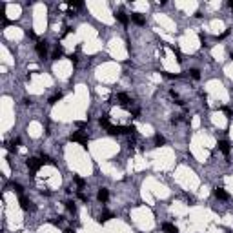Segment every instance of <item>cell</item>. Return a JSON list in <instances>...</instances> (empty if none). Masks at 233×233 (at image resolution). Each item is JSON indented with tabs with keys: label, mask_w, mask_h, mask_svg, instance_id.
Segmentation results:
<instances>
[{
	"label": "cell",
	"mask_w": 233,
	"mask_h": 233,
	"mask_svg": "<svg viewBox=\"0 0 233 233\" xmlns=\"http://www.w3.org/2000/svg\"><path fill=\"white\" fill-rule=\"evenodd\" d=\"M27 166H29L33 171H37L40 166H42V160H39V158H29V160H27Z\"/></svg>",
	"instance_id": "1"
},
{
	"label": "cell",
	"mask_w": 233,
	"mask_h": 233,
	"mask_svg": "<svg viewBox=\"0 0 233 233\" xmlns=\"http://www.w3.org/2000/svg\"><path fill=\"white\" fill-rule=\"evenodd\" d=\"M219 149H220L224 155H230V144H228V140H220V142H219Z\"/></svg>",
	"instance_id": "2"
},
{
	"label": "cell",
	"mask_w": 233,
	"mask_h": 233,
	"mask_svg": "<svg viewBox=\"0 0 233 233\" xmlns=\"http://www.w3.org/2000/svg\"><path fill=\"white\" fill-rule=\"evenodd\" d=\"M37 53H39L40 57H44V55L47 53V44H46V42H39V44H37Z\"/></svg>",
	"instance_id": "3"
},
{
	"label": "cell",
	"mask_w": 233,
	"mask_h": 233,
	"mask_svg": "<svg viewBox=\"0 0 233 233\" xmlns=\"http://www.w3.org/2000/svg\"><path fill=\"white\" fill-rule=\"evenodd\" d=\"M108 197H109V195H108V190H106V188H100V190H98L97 198L100 200V202H106V200H108Z\"/></svg>",
	"instance_id": "4"
},
{
	"label": "cell",
	"mask_w": 233,
	"mask_h": 233,
	"mask_svg": "<svg viewBox=\"0 0 233 233\" xmlns=\"http://www.w3.org/2000/svg\"><path fill=\"white\" fill-rule=\"evenodd\" d=\"M116 100H118V104H120V106H129V97H128V95H124V93H120V95L116 97Z\"/></svg>",
	"instance_id": "5"
},
{
	"label": "cell",
	"mask_w": 233,
	"mask_h": 233,
	"mask_svg": "<svg viewBox=\"0 0 233 233\" xmlns=\"http://www.w3.org/2000/svg\"><path fill=\"white\" fill-rule=\"evenodd\" d=\"M215 197L220 198V200H226V198H228V193H226L222 188H217V190H215Z\"/></svg>",
	"instance_id": "6"
},
{
	"label": "cell",
	"mask_w": 233,
	"mask_h": 233,
	"mask_svg": "<svg viewBox=\"0 0 233 233\" xmlns=\"http://www.w3.org/2000/svg\"><path fill=\"white\" fill-rule=\"evenodd\" d=\"M131 20H133L135 24H138V26H142V24H146V18H144V17H140L138 13H135V15H131Z\"/></svg>",
	"instance_id": "7"
},
{
	"label": "cell",
	"mask_w": 233,
	"mask_h": 233,
	"mask_svg": "<svg viewBox=\"0 0 233 233\" xmlns=\"http://www.w3.org/2000/svg\"><path fill=\"white\" fill-rule=\"evenodd\" d=\"M20 208H22V210H29V208H31V202H29L26 197H20Z\"/></svg>",
	"instance_id": "8"
},
{
	"label": "cell",
	"mask_w": 233,
	"mask_h": 233,
	"mask_svg": "<svg viewBox=\"0 0 233 233\" xmlns=\"http://www.w3.org/2000/svg\"><path fill=\"white\" fill-rule=\"evenodd\" d=\"M164 231H168V233H178V230L175 228L173 224H164Z\"/></svg>",
	"instance_id": "9"
},
{
	"label": "cell",
	"mask_w": 233,
	"mask_h": 233,
	"mask_svg": "<svg viewBox=\"0 0 233 233\" xmlns=\"http://www.w3.org/2000/svg\"><path fill=\"white\" fill-rule=\"evenodd\" d=\"M62 53H64V51H62V47H60V46H57V47H55V51H53V58H55V60H57V58H60V57H62Z\"/></svg>",
	"instance_id": "10"
},
{
	"label": "cell",
	"mask_w": 233,
	"mask_h": 233,
	"mask_svg": "<svg viewBox=\"0 0 233 233\" xmlns=\"http://www.w3.org/2000/svg\"><path fill=\"white\" fill-rule=\"evenodd\" d=\"M116 18L120 20L122 24H128V17H126V13H122V11H118V13H116Z\"/></svg>",
	"instance_id": "11"
},
{
	"label": "cell",
	"mask_w": 233,
	"mask_h": 233,
	"mask_svg": "<svg viewBox=\"0 0 233 233\" xmlns=\"http://www.w3.org/2000/svg\"><path fill=\"white\" fill-rule=\"evenodd\" d=\"M66 208H67V211H69V213H75V211H77L75 202H67V204H66Z\"/></svg>",
	"instance_id": "12"
},
{
	"label": "cell",
	"mask_w": 233,
	"mask_h": 233,
	"mask_svg": "<svg viewBox=\"0 0 233 233\" xmlns=\"http://www.w3.org/2000/svg\"><path fill=\"white\" fill-rule=\"evenodd\" d=\"M111 217H113L111 213H102V215H100V219H98V220H100V222H108V220H109Z\"/></svg>",
	"instance_id": "13"
},
{
	"label": "cell",
	"mask_w": 233,
	"mask_h": 233,
	"mask_svg": "<svg viewBox=\"0 0 233 233\" xmlns=\"http://www.w3.org/2000/svg\"><path fill=\"white\" fill-rule=\"evenodd\" d=\"M155 144H157V146H162V144H164V137L155 135Z\"/></svg>",
	"instance_id": "14"
},
{
	"label": "cell",
	"mask_w": 233,
	"mask_h": 233,
	"mask_svg": "<svg viewBox=\"0 0 233 233\" xmlns=\"http://www.w3.org/2000/svg\"><path fill=\"white\" fill-rule=\"evenodd\" d=\"M60 98H62V95H60V93H58V95H53V97L49 98V104H55V102H57V100H60Z\"/></svg>",
	"instance_id": "15"
},
{
	"label": "cell",
	"mask_w": 233,
	"mask_h": 233,
	"mask_svg": "<svg viewBox=\"0 0 233 233\" xmlns=\"http://www.w3.org/2000/svg\"><path fill=\"white\" fill-rule=\"evenodd\" d=\"M190 73H191V77H193V78H198V77H200V75H198V69H191Z\"/></svg>",
	"instance_id": "16"
},
{
	"label": "cell",
	"mask_w": 233,
	"mask_h": 233,
	"mask_svg": "<svg viewBox=\"0 0 233 233\" xmlns=\"http://www.w3.org/2000/svg\"><path fill=\"white\" fill-rule=\"evenodd\" d=\"M230 7H231V9H233V0H231V2H230Z\"/></svg>",
	"instance_id": "17"
},
{
	"label": "cell",
	"mask_w": 233,
	"mask_h": 233,
	"mask_svg": "<svg viewBox=\"0 0 233 233\" xmlns=\"http://www.w3.org/2000/svg\"><path fill=\"white\" fill-rule=\"evenodd\" d=\"M66 233H75V231H71V230H67V231H66Z\"/></svg>",
	"instance_id": "18"
}]
</instances>
